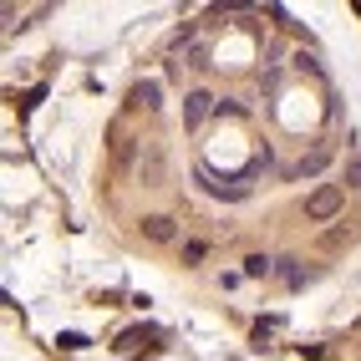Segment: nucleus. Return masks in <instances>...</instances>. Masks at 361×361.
Returning <instances> with one entry per match:
<instances>
[{
  "label": "nucleus",
  "instance_id": "6",
  "mask_svg": "<svg viewBox=\"0 0 361 361\" xmlns=\"http://www.w3.org/2000/svg\"><path fill=\"white\" fill-rule=\"evenodd\" d=\"M158 97H163V87L148 77V82H137L133 87V107H158Z\"/></svg>",
  "mask_w": 361,
  "mask_h": 361
},
{
  "label": "nucleus",
  "instance_id": "9",
  "mask_svg": "<svg viewBox=\"0 0 361 361\" xmlns=\"http://www.w3.org/2000/svg\"><path fill=\"white\" fill-rule=\"evenodd\" d=\"M219 117H245V102H239V97H219Z\"/></svg>",
  "mask_w": 361,
  "mask_h": 361
},
{
  "label": "nucleus",
  "instance_id": "7",
  "mask_svg": "<svg viewBox=\"0 0 361 361\" xmlns=\"http://www.w3.org/2000/svg\"><path fill=\"white\" fill-rule=\"evenodd\" d=\"M280 264H285L280 275H285V285H290V290H300V285L310 280V270H300V259H280Z\"/></svg>",
  "mask_w": 361,
  "mask_h": 361
},
{
  "label": "nucleus",
  "instance_id": "3",
  "mask_svg": "<svg viewBox=\"0 0 361 361\" xmlns=\"http://www.w3.org/2000/svg\"><path fill=\"white\" fill-rule=\"evenodd\" d=\"M209 112H219V97H214V92H188L183 97V128H204L209 123Z\"/></svg>",
  "mask_w": 361,
  "mask_h": 361
},
{
  "label": "nucleus",
  "instance_id": "8",
  "mask_svg": "<svg viewBox=\"0 0 361 361\" xmlns=\"http://www.w3.org/2000/svg\"><path fill=\"white\" fill-rule=\"evenodd\" d=\"M270 270H275V259H264V255H250V259H245V275H250V280H264Z\"/></svg>",
  "mask_w": 361,
  "mask_h": 361
},
{
  "label": "nucleus",
  "instance_id": "11",
  "mask_svg": "<svg viewBox=\"0 0 361 361\" xmlns=\"http://www.w3.org/2000/svg\"><path fill=\"white\" fill-rule=\"evenodd\" d=\"M204 255H209V250H204V245H183V259H188V264H199V259H204Z\"/></svg>",
  "mask_w": 361,
  "mask_h": 361
},
{
  "label": "nucleus",
  "instance_id": "4",
  "mask_svg": "<svg viewBox=\"0 0 361 361\" xmlns=\"http://www.w3.org/2000/svg\"><path fill=\"white\" fill-rule=\"evenodd\" d=\"M326 158H331V148H326V142H321V148H310L300 163H290V168H285V178H305V173H321V168H326Z\"/></svg>",
  "mask_w": 361,
  "mask_h": 361
},
{
  "label": "nucleus",
  "instance_id": "5",
  "mask_svg": "<svg viewBox=\"0 0 361 361\" xmlns=\"http://www.w3.org/2000/svg\"><path fill=\"white\" fill-rule=\"evenodd\" d=\"M142 234H148L153 245H163V239H173V219H168V214H153V219H142Z\"/></svg>",
  "mask_w": 361,
  "mask_h": 361
},
{
  "label": "nucleus",
  "instance_id": "10",
  "mask_svg": "<svg viewBox=\"0 0 361 361\" xmlns=\"http://www.w3.org/2000/svg\"><path fill=\"white\" fill-rule=\"evenodd\" d=\"M56 346H66V351H82V346H87V336H77V331H66V336H56Z\"/></svg>",
  "mask_w": 361,
  "mask_h": 361
},
{
  "label": "nucleus",
  "instance_id": "2",
  "mask_svg": "<svg viewBox=\"0 0 361 361\" xmlns=\"http://www.w3.org/2000/svg\"><path fill=\"white\" fill-rule=\"evenodd\" d=\"M341 204H346V188L326 183V188H316V194L305 199V214H310V219H331V214H341Z\"/></svg>",
  "mask_w": 361,
  "mask_h": 361
},
{
  "label": "nucleus",
  "instance_id": "1",
  "mask_svg": "<svg viewBox=\"0 0 361 361\" xmlns=\"http://www.w3.org/2000/svg\"><path fill=\"white\" fill-rule=\"evenodd\" d=\"M264 168H270V148H264V153H259V158L245 168V173H234V178H219L209 163H199V183L209 188L214 199H250V188H255V178L264 173Z\"/></svg>",
  "mask_w": 361,
  "mask_h": 361
}]
</instances>
